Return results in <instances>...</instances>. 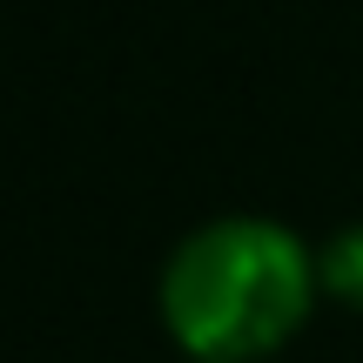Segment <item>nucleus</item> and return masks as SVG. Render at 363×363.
I'll list each match as a JSON object with an SVG mask.
<instances>
[{
	"mask_svg": "<svg viewBox=\"0 0 363 363\" xmlns=\"http://www.w3.org/2000/svg\"><path fill=\"white\" fill-rule=\"evenodd\" d=\"M316 296V256L269 216H222L182 235L162 269V323L195 363H262L303 323Z\"/></svg>",
	"mask_w": 363,
	"mask_h": 363,
	"instance_id": "f257e3e1",
	"label": "nucleus"
},
{
	"mask_svg": "<svg viewBox=\"0 0 363 363\" xmlns=\"http://www.w3.org/2000/svg\"><path fill=\"white\" fill-rule=\"evenodd\" d=\"M316 283H323V296L363 310V229H337L316 249Z\"/></svg>",
	"mask_w": 363,
	"mask_h": 363,
	"instance_id": "f03ea898",
	"label": "nucleus"
}]
</instances>
